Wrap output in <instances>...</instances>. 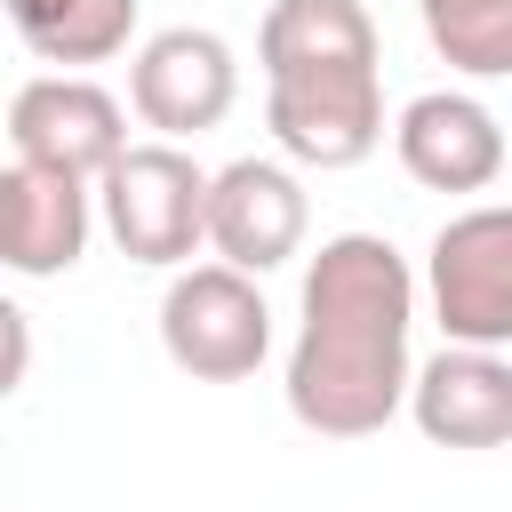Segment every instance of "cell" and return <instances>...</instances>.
Returning <instances> with one entry per match:
<instances>
[{
  "instance_id": "10",
  "label": "cell",
  "mask_w": 512,
  "mask_h": 512,
  "mask_svg": "<svg viewBox=\"0 0 512 512\" xmlns=\"http://www.w3.org/2000/svg\"><path fill=\"white\" fill-rule=\"evenodd\" d=\"M400 408L416 416V432L432 448H504L512 440V360L440 344L424 368H408Z\"/></svg>"
},
{
  "instance_id": "3",
  "label": "cell",
  "mask_w": 512,
  "mask_h": 512,
  "mask_svg": "<svg viewBox=\"0 0 512 512\" xmlns=\"http://www.w3.org/2000/svg\"><path fill=\"white\" fill-rule=\"evenodd\" d=\"M160 352L200 384H240L272 352V304L232 264H176L160 296Z\"/></svg>"
},
{
  "instance_id": "13",
  "label": "cell",
  "mask_w": 512,
  "mask_h": 512,
  "mask_svg": "<svg viewBox=\"0 0 512 512\" xmlns=\"http://www.w3.org/2000/svg\"><path fill=\"white\" fill-rule=\"evenodd\" d=\"M40 64H112L136 32V0H0Z\"/></svg>"
},
{
  "instance_id": "14",
  "label": "cell",
  "mask_w": 512,
  "mask_h": 512,
  "mask_svg": "<svg viewBox=\"0 0 512 512\" xmlns=\"http://www.w3.org/2000/svg\"><path fill=\"white\" fill-rule=\"evenodd\" d=\"M424 40L464 72V80H504L512 72V0H416Z\"/></svg>"
},
{
  "instance_id": "2",
  "label": "cell",
  "mask_w": 512,
  "mask_h": 512,
  "mask_svg": "<svg viewBox=\"0 0 512 512\" xmlns=\"http://www.w3.org/2000/svg\"><path fill=\"white\" fill-rule=\"evenodd\" d=\"M200 200H208V168L152 136V144H120V160L96 176V208H104V232L128 264H192L200 256Z\"/></svg>"
},
{
  "instance_id": "11",
  "label": "cell",
  "mask_w": 512,
  "mask_h": 512,
  "mask_svg": "<svg viewBox=\"0 0 512 512\" xmlns=\"http://www.w3.org/2000/svg\"><path fill=\"white\" fill-rule=\"evenodd\" d=\"M88 224H96V208H88L80 176L32 168V160L0 168V272H16V280L72 272L88 248Z\"/></svg>"
},
{
  "instance_id": "15",
  "label": "cell",
  "mask_w": 512,
  "mask_h": 512,
  "mask_svg": "<svg viewBox=\"0 0 512 512\" xmlns=\"http://www.w3.org/2000/svg\"><path fill=\"white\" fill-rule=\"evenodd\" d=\"M24 376H32V320H24L16 296H0V400H8Z\"/></svg>"
},
{
  "instance_id": "9",
  "label": "cell",
  "mask_w": 512,
  "mask_h": 512,
  "mask_svg": "<svg viewBox=\"0 0 512 512\" xmlns=\"http://www.w3.org/2000/svg\"><path fill=\"white\" fill-rule=\"evenodd\" d=\"M392 152L424 192H488L504 176V120L464 88H424L400 104Z\"/></svg>"
},
{
  "instance_id": "1",
  "label": "cell",
  "mask_w": 512,
  "mask_h": 512,
  "mask_svg": "<svg viewBox=\"0 0 512 512\" xmlns=\"http://www.w3.org/2000/svg\"><path fill=\"white\" fill-rule=\"evenodd\" d=\"M416 272L384 232H336L304 264V320L288 344V416L320 440H368L408 392Z\"/></svg>"
},
{
  "instance_id": "5",
  "label": "cell",
  "mask_w": 512,
  "mask_h": 512,
  "mask_svg": "<svg viewBox=\"0 0 512 512\" xmlns=\"http://www.w3.org/2000/svg\"><path fill=\"white\" fill-rule=\"evenodd\" d=\"M264 120L272 144L296 168H360L384 144V72L376 64H320V72H280L264 80Z\"/></svg>"
},
{
  "instance_id": "7",
  "label": "cell",
  "mask_w": 512,
  "mask_h": 512,
  "mask_svg": "<svg viewBox=\"0 0 512 512\" xmlns=\"http://www.w3.org/2000/svg\"><path fill=\"white\" fill-rule=\"evenodd\" d=\"M232 96H240V56H232V40L208 32V24H168V32H152V40L136 48V64H128V104H136V120L160 128L168 144L208 136V128L232 112Z\"/></svg>"
},
{
  "instance_id": "4",
  "label": "cell",
  "mask_w": 512,
  "mask_h": 512,
  "mask_svg": "<svg viewBox=\"0 0 512 512\" xmlns=\"http://www.w3.org/2000/svg\"><path fill=\"white\" fill-rule=\"evenodd\" d=\"M424 296H432L448 344H472V352L512 344V208L504 200H480L432 232Z\"/></svg>"
},
{
  "instance_id": "12",
  "label": "cell",
  "mask_w": 512,
  "mask_h": 512,
  "mask_svg": "<svg viewBox=\"0 0 512 512\" xmlns=\"http://www.w3.org/2000/svg\"><path fill=\"white\" fill-rule=\"evenodd\" d=\"M256 64L264 80L320 72V64H384V40L360 0H272L256 24Z\"/></svg>"
},
{
  "instance_id": "8",
  "label": "cell",
  "mask_w": 512,
  "mask_h": 512,
  "mask_svg": "<svg viewBox=\"0 0 512 512\" xmlns=\"http://www.w3.org/2000/svg\"><path fill=\"white\" fill-rule=\"evenodd\" d=\"M8 144H16V160H32V168H56V176L96 184V176L120 160V144H128V112H120V96L96 88L88 72H40V80H24L16 104H8Z\"/></svg>"
},
{
  "instance_id": "6",
  "label": "cell",
  "mask_w": 512,
  "mask_h": 512,
  "mask_svg": "<svg viewBox=\"0 0 512 512\" xmlns=\"http://www.w3.org/2000/svg\"><path fill=\"white\" fill-rule=\"evenodd\" d=\"M304 224H312V208H304V184H296L288 160H256L248 152V160L208 176L200 248H216V264H232V272H248V280L280 272L304 248Z\"/></svg>"
}]
</instances>
